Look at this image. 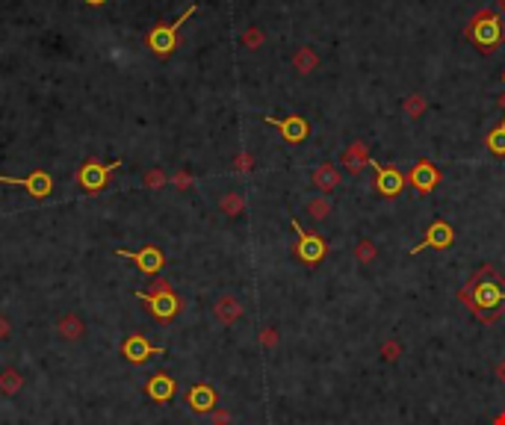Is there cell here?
<instances>
[{"mask_svg": "<svg viewBox=\"0 0 505 425\" xmlns=\"http://www.w3.org/2000/svg\"><path fill=\"white\" fill-rule=\"evenodd\" d=\"M458 301L481 325H493L505 313V278L490 263H481L458 290Z\"/></svg>", "mask_w": 505, "mask_h": 425, "instance_id": "obj_1", "label": "cell"}, {"mask_svg": "<svg viewBox=\"0 0 505 425\" xmlns=\"http://www.w3.org/2000/svg\"><path fill=\"white\" fill-rule=\"evenodd\" d=\"M464 36L473 41L479 50L493 53L505 41V24L493 9H481V12H476L473 21L464 27Z\"/></svg>", "mask_w": 505, "mask_h": 425, "instance_id": "obj_2", "label": "cell"}, {"mask_svg": "<svg viewBox=\"0 0 505 425\" xmlns=\"http://www.w3.org/2000/svg\"><path fill=\"white\" fill-rule=\"evenodd\" d=\"M151 283H154L151 292H136V299L148 304V310L154 313V319L172 322L174 316H178V310H181V299L174 296V290L163 278H154Z\"/></svg>", "mask_w": 505, "mask_h": 425, "instance_id": "obj_3", "label": "cell"}, {"mask_svg": "<svg viewBox=\"0 0 505 425\" xmlns=\"http://www.w3.org/2000/svg\"><path fill=\"white\" fill-rule=\"evenodd\" d=\"M195 12H199V6H190L186 12L174 21V24H160V27H154L151 32H148V48L157 53V57H169V53L178 48V30H181V24H186Z\"/></svg>", "mask_w": 505, "mask_h": 425, "instance_id": "obj_4", "label": "cell"}, {"mask_svg": "<svg viewBox=\"0 0 505 425\" xmlns=\"http://www.w3.org/2000/svg\"><path fill=\"white\" fill-rule=\"evenodd\" d=\"M293 231H295V236H299V239H295V248H293L295 257H299L304 266L322 263V260L328 257V243H325V239H322L320 234L304 231V227L295 222V219H293Z\"/></svg>", "mask_w": 505, "mask_h": 425, "instance_id": "obj_5", "label": "cell"}, {"mask_svg": "<svg viewBox=\"0 0 505 425\" xmlns=\"http://www.w3.org/2000/svg\"><path fill=\"white\" fill-rule=\"evenodd\" d=\"M452 243H455V231H452V225L443 222V219H437V222H432V225H429V231H425V239H423V243L411 248V254H420V252H425V248L443 252V248H449Z\"/></svg>", "mask_w": 505, "mask_h": 425, "instance_id": "obj_6", "label": "cell"}, {"mask_svg": "<svg viewBox=\"0 0 505 425\" xmlns=\"http://www.w3.org/2000/svg\"><path fill=\"white\" fill-rule=\"evenodd\" d=\"M118 166V160L116 162H98V160H86L83 162V169H80V187L89 192V195H98L104 189V183H107V174L113 171Z\"/></svg>", "mask_w": 505, "mask_h": 425, "instance_id": "obj_7", "label": "cell"}, {"mask_svg": "<svg viewBox=\"0 0 505 425\" xmlns=\"http://www.w3.org/2000/svg\"><path fill=\"white\" fill-rule=\"evenodd\" d=\"M369 166L376 169V189H378V195H384V198H396V195L405 189V174L402 171L381 166V162H376V160H369Z\"/></svg>", "mask_w": 505, "mask_h": 425, "instance_id": "obj_8", "label": "cell"}, {"mask_svg": "<svg viewBox=\"0 0 505 425\" xmlns=\"http://www.w3.org/2000/svg\"><path fill=\"white\" fill-rule=\"evenodd\" d=\"M408 180H411V187L420 192V195H429V192L437 187V183H441V169H437L432 160H420V162H416V166L411 169Z\"/></svg>", "mask_w": 505, "mask_h": 425, "instance_id": "obj_9", "label": "cell"}, {"mask_svg": "<svg viewBox=\"0 0 505 425\" xmlns=\"http://www.w3.org/2000/svg\"><path fill=\"white\" fill-rule=\"evenodd\" d=\"M145 393L151 402H157V405H166V402L174 399V393H178V381H174L169 372H154L148 378L145 384Z\"/></svg>", "mask_w": 505, "mask_h": 425, "instance_id": "obj_10", "label": "cell"}, {"mask_svg": "<svg viewBox=\"0 0 505 425\" xmlns=\"http://www.w3.org/2000/svg\"><path fill=\"white\" fill-rule=\"evenodd\" d=\"M263 122L272 124V127H278L284 142H293V145H295V142H304L307 133H311V127H307V122L302 115H290V118H272V115H266Z\"/></svg>", "mask_w": 505, "mask_h": 425, "instance_id": "obj_11", "label": "cell"}, {"mask_svg": "<svg viewBox=\"0 0 505 425\" xmlns=\"http://www.w3.org/2000/svg\"><path fill=\"white\" fill-rule=\"evenodd\" d=\"M118 254L134 260V263L139 266V272H145V275H157V272L166 266V257H163V252L160 248H154V245L142 248V252H125V248H118Z\"/></svg>", "mask_w": 505, "mask_h": 425, "instance_id": "obj_12", "label": "cell"}, {"mask_svg": "<svg viewBox=\"0 0 505 425\" xmlns=\"http://www.w3.org/2000/svg\"><path fill=\"white\" fill-rule=\"evenodd\" d=\"M122 355L127 357L130 363H145L148 357H154V355H163V348L151 346V343H148L142 334H134V337H127V340H125V346H122Z\"/></svg>", "mask_w": 505, "mask_h": 425, "instance_id": "obj_13", "label": "cell"}, {"mask_svg": "<svg viewBox=\"0 0 505 425\" xmlns=\"http://www.w3.org/2000/svg\"><path fill=\"white\" fill-rule=\"evenodd\" d=\"M0 183H12V187H21V189H27L30 195H36V198H48L50 195V174H45V171H33L27 180H18V178H0Z\"/></svg>", "mask_w": 505, "mask_h": 425, "instance_id": "obj_14", "label": "cell"}, {"mask_svg": "<svg viewBox=\"0 0 505 425\" xmlns=\"http://www.w3.org/2000/svg\"><path fill=\"white\" fill-rule=\"evenodd\" d=\"M186 402H190V408H192L195 413H213L219 399H216V390L201 381V384L190 387V393H186Z\"/></svg>", "mask_w": 505, "mask_h": 425, "instance_id": "obj_15", "label": "cell"}, {"mask_svg": "<svg viewBox=\"0 0 505 425\" xmlns=\"http://www.w3.org/2000/svg\"><path fill=\"white\" fill-rule=\"evenodd\" d=\"M213 313L222 325H234L237 319H243V304H239V299H234V296H222L213 304Z\"/></svg>", "mask_w": 505, "mask_h": 425, "instance_id": "obj_16", "label": "cell"}, {"mask_svg": "<svg viewBox=\"0 0 505 425\" xmlns=\"http://www.w3.org/2000/svg\"><path fill=\"white\" fill-rule=\"evenodd\" d=\"M57 334L62 337V340L77 343V340H83V334H86V322L77 313H65L62 319L57 322Z\"/></svg>", "mask_w": 505, "mask_h": 425, "instance_id": "obj_17", "label": "cell"}, {"mask_svg": "<svg viewBox=\"0 0 505 425\" xmlns=\"http://www.w3.org/2000/svg\"><path fill=\"white\" fill-rule=\"evenodd\" d=\"M313 187L320 189V192H325V195H331L340 187V171H337V166H331V162H322V166L313 171Z\"/></svg>", "mask_w": 505, "mask_h": 425, "instance_id": "obj_18", "label": "cell"}, {"mask_svg": "<svg viewBox=\"0 0 505 425\" xmlns=\"http://www.w3.org/2000/svg\"><path fill=\"white\" fill-rule=\"evenodd\" d=\"M24 390V372L15 366H6L0 372V396H18Z\"/></svg>", "mask_w": 505, "mask_h": 425, "instance_id": "obj_19", "label": "cell"}, {"mask_svg": "<svg viewBox=\"0 0 505 425\" xmlns=\"http://www.w3.org/2000/svg\"><path fill=\"white\" fill-rule=\"evenodd\" d=\"M488 148L493 157H505V122H499V127L488 133Z\"/></svg>", "mask_w": 505, "mask_h": 425, "instance_id": "obj_20", "label": "cell"}, {"mask_svg": "<svg viewBox=\"0 0 505 425\" xmlns=\"http://www.w3.org/2000/svg\"><path fill=\"white\" fill-rule=\"evenodd\" d=\"M381 357L387 363H393V361H399V357H402V343L396 340V337H390L387 343H381Z\"/></svg>", "mask_w": 505, "mask_h": 425, "instance_id": "obj_21", "label": "cell"}, {"mask_svg": "<svg viewBox=\"0 0 505 425\" xmlns=\"http://www.w3.org/2000/svg\"><path fill=\"white\" fill-rule=\"evenodd\" d=\"M307 213H311L313 219L320 222V219H325V216L331 213V201H328V198H316V201L307 204Z\"/></svg>", "mask_w": 505, "mask_h": 425, "instance_id": "obj_22", "label": "cell"}, {"mask_svg": "<svg viewBox=\"0 0 505 425\" xmlns=\"http://www.w3.org/2000/svg\"><path fill=\"white\" fill-rule=\"evenodd\" d=\"M355 260H358V263H372V260H376V245H372L369 239L358 243V248H355Z\"/></svg>", "mask_w": 505, "mask_h": 425, "instance_id": "obj_23", "label": "cell"}, {"mask_svg": "<svg viewBox=\"0 0 505 425\" xmlns=\"http://www.w3.org/2000/svg\"><path fill=\"white\" fill-rule=\"evenodd\" d=\"M222 210L228 216H239L243 213V198L239 195H228V198H222Z\"/></svg>", "mask_w": 505, "mask_h": 425, "instance_id": "obj_24", "label": "cell"}, {"mask_svg": "<svg viewBox=\"0 0 505 425\" xmlns=\"http://www.w3.org/2000/svg\"><path fill=\"white\" fill-rule=\"evenodd\" d=\"M163 183H166V174H163L160 169H151V171L145 174V187H148V189H160Z\"/></svg>", "mask_w": 505, "mask_h": 425, "instance_id": "obj_25", "label": "cell"}, {"mask_svg": "<svg viewBox=\"0 0 505 425\" xmlns=\"http://www.w3.org/2000/svg\"><path fill=\"white\" fill-rule=\"evenodd\" d=\"M260 346H263V348H275V346H278V331L266 325V328L260 331Z\"/></svg>", "mask_w": 505, "mask_h": 425, "instance_id": "obj_26", "label": "cell"}, {"mask_svg": "<svg viewBox=\"0 0 505 425\" xmlns=\"http://www.w3.org/2000/svg\"><path fill=\"white\" fill-rule=\"evenodd\" d=\"M12 337V322H9L6 313H0V343H6Z\"/></svg>", "mask_w": 505, "mask_h": 425, "instance_id": "obj_27", "label": "cell"}, {"mask_svg": "<svg viewBox=\"0 0 505 425\" xmlns=\"http://www.w3.org/2000/svg\"><path fill=\"white\" fill-rule=\"evenodd\" d=\"M210 422H213V425H228V422H230V413H228V410H213V413H210Z\"/></svg>", "mask_w": 505, "mask_h": 425, "instance_id": "obj_28", "label": "cell"}, {"mask_svg": "<svg viewBox=\"0 0 505 425\" xmlns=\"http://www.w3.org/2000/svg\"><path fill=\"white\" fill-rule=\"evenodd\" d=\"M174 183H178L181 189H186V187H190V183H192V178H190V174H186V171H178V174H174Z\"/></svg>", "mask_w": 505, "mask_h": 425, "instance_id": "obj_29", "label": "cell"}, {"mask_svg": "<svg viewBox=\"0 0 505 425\" xmlns=\"http://www.w3.org/2000/svg\"><path fill=\"white\" fill-rule=\"evenodd\" d=\"M237 169H239V171H248V169H251V157H248V154L237 157Z\"/></svg>", "mask_w": 505, "mask_h": 425, "instance_id": "obj_30", "label": "cell"}, {"mask_svg": "<svg viewBox=\"0 0 505 425\" xmlns=\"http://www.w3.org/2000/svg\"><path fill=\"white\" fill-rule=\"evenodd\" d=\"M497 375H499V378H502V381H505V361H502V363H499V369H497Z\"/></svg>", "mask_w": 505, "mask_h": 425, "instance_id": "obj_31", "label": "cell"}, {"mask_svg": "<svg viewBox=\"0 0 505 425\" xmlns=\"http://www.w3.org/2000/svg\"><path fill=\"white\" fill-rule=\"evenodd\" d=\"M493 425H505V413H499V417L493 419Z\"/></svg>", "mask_w": 505, "mask_h": 425, "instance_id": "obj_32", "label": "cell"}, {"mask_svg": "<svg viewBox=\"0 0 505 425\" xmlns=\"http://www.w3.org/2000/svg\"><path fill=\"white\" fill-rule=\"evenodd\" d=\"M86 3H92V6H101V3H104V0H86Z\"/></svg>", "mask_w": 505, "mask_h": 425, "instance_id": "obj_33", "label": "cell"}, {"mask_svg": "<svg viewBox=\"0 0 505 425\" xmlns=\"http://www.w3.org/2000/svg\"><path fill=\"white\" fill-rule=\"evenodd\" d=\"M497 6H499V12H505V0H499V3H497Z\"/></svg>", "mask_w": 505, "mask_h": 425, "instance_id": "obj_34", "label": "cell"}]
</instances>
